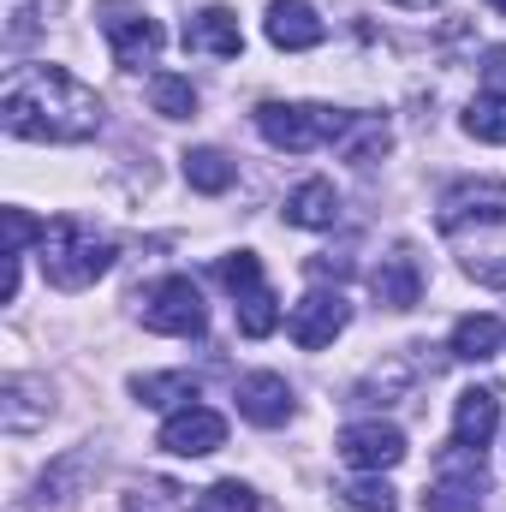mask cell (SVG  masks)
<instances>
[{
  "label": "cell",
  "instance_id": "obj_4",
  "mask_svg": "<svg viewBox=\"0 0 506 512\" xmlns=\"http://www.w3.org/2000/svg\"><path fill=\"white\" fill-rule=\"evenodd\" d=\"M143 328L149 334H173V340H197L209 328V310H203V292L191 274H167L143 292Z\"/></svg>",
  "mask_w": 506,
  "mask_h": 512
},
{
  "label": "cell",
  "instance_id": "obj_10",
  "mask_svg": "<svg viewBox=\"0 0 506 512\" xmlns=\"http://www.w3.org/2000/svg\"><path fill=\"white\" fill-rule=\"evenodd\" d=\"M262 30H268V42H274V48H286V54L316 48V42L328 36V24L316 18V6H310V0H268Z\"/></svg>",
  "mask_w": 506,
  "mask_h": 512
},
{
  "label": "cell",
  "instance_id": "obj_12",
  "mask_svg": "<svg viewBox=\"0 0 506 512\" xmlns=\"http://www.w3.org/2000/svg\"><path fill=\"white\" fill-rule=\"evenodd\" d=\"M495 423H501V399H495L489 387H465L459 405H453V441L483 453V447L495 441Z\"/></svg>",
  "mask_w": 506,
  "mask_h": 512
},
{
  "label": "cell",
  "instance_id": "obj_13",
  "mask_svg": "<svg viewBox=\"0 0 506 512\" xmlns=\"http://www.w3.org/2000/svg\"><path fill=\"white\" fill-rule=\"evenodd\" d=\"M370 286H376V298L387 310H417V298H423V274H417V256L393 251L376 262V274H370Z\"/></svg>",
  "mask_w": 506,
  "mask_h": 512
},
{
  "label": "cell",
  "instance_id": "obj_22",
  "mask_svg": "<svg viewBox=\"0 0 506 512\" xmlns=\"http://www.w3.org/2000/svg\"><path fill=\"white\" fill-rule=\"evenodd\" d=\"M340 143H346V161H358V167H370V161H381V155H387V143H393V131L381 126V120H364V114H358V120H352V131H346Z\"/></svg>",
  "mask_w": 506,
  "mask_h": 512
},
{
  "label": "cell",
  "instance_id": "obj_25",
  "mask_svg": "<svg viewBox=\"0 0 506 512\" xmlns=\"http://www.w3.org/2000/svg\"><path fill=\"white\" fill-rule=\"evenodd\" d=\"M221 286L239 298V292H251V286H262V262H256V251H233L221 256Z\"/></svg>",
  "mask_w": 506,
  "mask_h": 512
},
{
  "label": "cell",
  "instance_id": "obj_21",
  "mask_svg": "<svg viewBox=\"0 0 506 512\" xmlns=\"http://www.w3.org/2000/svg\"><path fill=\"white\" fill-rule=\"evenodd\" d=\"M274 328H280V304H274V292H268V286L239 292V334H245V340H268Z\"/></svg>",
  "mask_w": 506,
  "mask_h": 512
},
{
  "label": "cell",
  "instance_id": "obj_16",
  "mask_svg": "<svg viewBox=\"0 0 506 512\" xmlns=\"http://www.w3.org/2000/svg\"><path fill=\"white\" fill-rule=\"evenodd\" d=\"M131 393L143 405H155V411H185V405H197V376H185V370H173V376H131Z\"/></svg>",
  "mask_w": 506,
  "mask_h": 512
},
{
  "label": "cell",
  "instance_id": "obj_8",
  "mask_svg": "<svg viewBox=\"0 0 506 512\" xmlns=\"http://www.w3.org/2000/svg\"><path fill=\"white\" fill-rule=\"evenodd\" d=\"M221 441H227V417L209 411V405H185V411H173L161 423V447L173 459H209Z\"/></svg>",
  "mask_w": 506,
  "mask_h": 512
},
{
  "label": "cell",
  "instance_id": "obj_28",
  "mask_svg": "<svg viewBox=\"0 0 506 512\" xmlns=\"http://www.w3.org/2000/svg\"><path fill=\"white\" fill-rule=\"evenodd\" d=\"M393 6H411V12H429V6H441V0H393Z\"/></svg>",
  "mask_w": 506,
  "mask_h": 512
},
{
  "label": "cell",
  "instance_id": "obj_15",
  "mask_svg": "<svg viewBox=\"0 0 506 512\" xmlns=\"http://www.w3.org/2000/svg\"><path fill=\"white\" fill-rule=\"evenodd\" d=\"M501 346H506V322L501 316H459V322H453V358H465V364H489Z\"/></svg>",
  "mask_w": 506,
  "mask_h": 512
},
{
  "label": "cell",
  "instance_id": "obj_5",
  "mask_svg": "<svg viewBox=\"0 0 506 512\" xmlns=\"http://www.w3.org/2000/svg\"><path fill=\"white\" fill-rule=\"evenodd\" d=\"M96 18H102V36H108V48H114V60L137 72V66H155V54H161V24L137 6V0H102L96 6Z\"/></svg>",
  "mask_w": 506,
  "mask_h": 512
},
{
  "label": "cell",
  "instance_id": "obj_27",
  "mask_svg": "<svg viewBox=\"0 0 506 512\" xmlns=\"http://www.w3.org/2000/svg\"><path fill=\"white\" fill-rule=\"evenodd\" d=\"M483 78H489V90L506 96V48H489V54H483Z\"/></svg>",
  "mask_w": 506,
  "mask_h": 512
},
{
  "label": "cell",
  "instance_id": "obj_7",
  "mask_svg": "<svg viewBox=\"0 0 506 512\" xmlns=\"http://www.w3.org/2000/svg\"><path fill=\"white\" fill-rule=\"evenodd\" d=\"M334 447H340V459H346L352 471H376V477L405 459V435H399L393 423H381V417L376 423H346Z\"/></svg>",
  "mask_w": 506,
  "mask_h": 512
},
{
  "label": "cell",
  "instance_id": "obj_14",
  "mask_svg": "<svg viewBox=\"0 0 506 512\" xmlns=\"http://www.w3.org/2000/svg\"><path fill=\"white\" fill-rule=\"evenodd\" d=\"M286 221L292 227H310V233H328L340 221V191L334 179H304L292 197H286Z\"/></svg>",
  "mask_w": 506,
  "mask_h": 512
},
{
  "label": "cell",
  "instance_id": "obj_24",
  "mask_svg": "<svg viewBox=\"0 0 506 512\" xmlns=\"http://www.w3.org/2000/svg\"><path fill=\"white\" fill-rule=\"evenodd\" d=\"M340 495H346V507H352V512H399V495L381 483L376 471H370V477H358V483H346Z\"/></svg>",
  "mask_w": 506,
  "mask_h": 512
},
{
  "label": "cell",
  "instance_id": "obj_17",
  "mask_svg": "<svg viewBox=\"0 0 506 512\" xmlns=\"http://www.w3.org/2000/svg\"><path fill=\"white\" fill-rule=\"evenodd\" d=\"M423 512H483V477L441 471V483L423 495Z\"/></svg>",
  "mask_w": 506,
  "mask_h": 512
},
{
  "label": "cell",
  "instance_id": "obj_6",
  "mask_svg": "<svg viewBox=\"0 0 506 512\" xmlns=\"http://www.w3.org/2000/svg\"><path fill=\"white\" fill-rule=\"evenodd\" d=\"M346 322H352V304H346V292L334 286H316V292H304L298 304H292V316H286V334L304 346V352H322V346H334V334H346Z\"/></svg>",
  "mask_w": 506,
  "mask_h": 512
},
{
  "label": "cell",
  "instance_id": "obj_9",
  "mask_svg": "<svg viewBox=\"0 0 506 512\" xmlns=\"http://www.w3.org/2000/svg\"><path fill=\"white\" fill-rule=\"evenodd\" d=\"M185 48H191V54H215V60H239V54H245L239 12H233V6H203V12L185 24Z\"/></svg>",
  "mask_w": 506,
  "mask_h": 512
},
{
  "label": "cell",
  "instance_id": "obj_29",
  "mask_svg": "<svg viewBox=\"0 0 506 512\" xmlns=\"http://www.w3.org/2000/svg\"><path fill=\"white\" fill-rule=\"evenodd\" d=\"M489 6H495V12H506V0H489Z\"/></svg>",
  "mask_w": 506,
  "mask_h": 512
},
{
  "label": "cell",
  "instance_id": "obj_1",
  "mask_svg": "<svg viewBox=\"0 0 506 512\" xmlns=\"http://www.w3.org/2000/svg\"><path fill=\"white\" fill-rule=\"evenodd\" d=\"M0 120L30 143H90L102 131V96L66 66H18L0 96Z\"/></svg>",
  "mask_w": 506,
  "mask_h": 512
},
{
  "label": "cell",
  "instance_id": "obj_11",
  "mask_svg": "<svg viewBox=\"0 0 506 512\" xmlns=\"http://www.w3.org/2000/svg\"><path fill=\"white\" fill-rule=\"evenodd\" d=\"M239 411L251 417L256 429H280V423H292V387L286 376H274V370H256L239 382Z\"/></svg>",
  "mask_w": 506,
  "mask_h": 512
},
{
  "label": "cell",
  "instance_id": "obj_20",
  "mask_svg": "<svg viewBox=\"0 0 506 512\" xmlns=\"http://www.w3.org/2000/svg\"><path fill=\"white\" fill-rule=\"evenodd\" d=\"M465 131H471L477 143H506V96L501 90L471 96V108H465Z\"/></svg>",
  "mask_w": 506,
  "mask_h": 512
},
{
  "label": "cell",
  "instance_id": "obj_3",
  "mask_svg": "<svg viewBox=\"0 0 506 512\" xmlns=\"http://www.w3.org/2000/svg\"><path fill=\"white\" fill-rule=\"evenodd\" d=\"M108 268H114V245L96 239L90 227H78V221H54V227L42 233V274H48V286H60V292H84V286H96Z\"/></svg>",
  "mask_w": 506,
  "mask_h": 512
},
{
  "label": "cell",
  "instance_id": "obj_2",
  "mask_svg": "<svg viewBox=\"0 0 506 512\" xmlns=\"http://www.w3.org/2000/svg\"><path fill=\"white\" fill-rule=\"evenodd\" d=\"M358 114H346V108H322V102H262L256 108V131L274 143V149H286V155H310V149H322V143H340L346 131H352Z\"/></svg>",
  "mask_w": 506,
  "mask_h": 512
},
{
  "label": "cell",
  "instance_id": "obj_26",
  "mask_svg": "<svg viewBox=\"0 0 506 512\" xmlns=\"http://www.w3.org/2000/svg\"><path fill=\"white\" fill-rule=\"evenodd\" d=\"M42 221H30L24 209H6V256H24V245H42Z\"/></svg>",
  "mask_w": 506,
  "mask_h": 512
},
{
  "label": "cell",
  "instance_id": "obj_23",
  "mask_svg": "<svg viewBox=\"0 0 506 512\" xmlns=\"http://www.w3.org/2000/svg\"><path fill=\"white\" fill-rule=\"evenodd\" d=\"M197 512H262L251 483H239V477H227V483H215V489H203V501Z\"/></svg>",
  "mask_w": 506,
  "mask_h": 512
},
{
  "label": "cell",
  "instance_id": "obj_19",
  "mask_svg": "<svg viewBox=\"0 0 506 512\" xmlns=\"http://www.w3.org/2000/svg\"><path fill=\"white\" fill-rule=\"evenodd\" d=\"M149 108H155L161 120H191V114H197V90H191V78H179V72H155V78H149Z\"/></svg>",
  "mask_w": 506,
  "mask_h": 512
},
{
  "label": "cell",
  "instance_id": "obj_18",
  "mask_svg": "<svg viewBox=\"0 0 506 512\" xmlns=\"http://www.w3.org/2000/svg\"><path fill=\"white\" fill-rule=\"evenodd\" d=\"M233 179H239V167H233L221 149H185V185H191V191H203V197H221Z\"/></svg>",
  "mask_w": 506,
  "mask_h": 512
}]
</instances>
